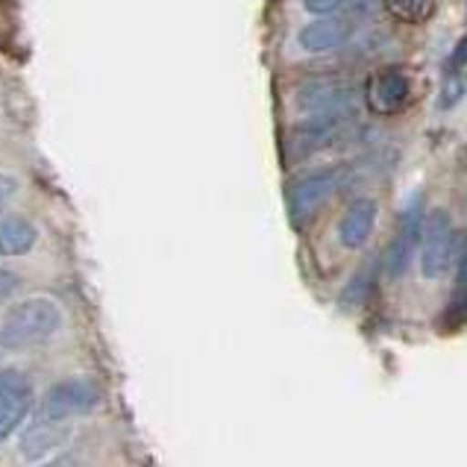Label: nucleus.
Segmentation results:
<instances>
[{
    "instance_id": "nucleus-16",
    "label": "nucleus",
    "mask_w": 467,
    "mask_h": 467,
    "mask_svg": "<svg viewBox=\"0 0 467 467\" xmlns=\"http://www.w3.org/2000/svg\"><path fill=\"white\" fill-rule=\"evenodd\" d=\"M467 95V74L464 71H444L441 95H438V109H452Z\"/></svg>"
},
{
    "instance_id": "nucleus-12",
    "label": "nucleus",
    "mask_w": 467,
    "mask_h": 467,
    "mask_svg": "<svg viewBox=\"0 0 467 467\" xmlns=\"http://www.w3.org/2000/svg\"><path fill=\"white\" fill-rule=\"evenodd\" d=\"M38 242L36 226L26 218H0V259H12V256H26Z\"/></svg>"
},
{
    "instance_id": "nucleus-8",
    "label": "nucleus",
    "mask_w": 467,
    "mask_h": 467,
    "mask_svg": "<svg viewBox=\"0 0 467 467\" xmlns=\"http://www.w3.org/2000/svg\"><path fill=\"white\" fill-rule=\"evenodd\" d=\"M377 215H379L377 200L356 197L353 203L344 209V215L338 221V242L347 250H358L370 238L373 226H377Z\"/></svg>"
},
{
    "instance_id": "nucleus-20",
    "label": "nucleus",
    "mask_w": 467,
    "mask_h": 467,
    "mask_svg": "<svg viewBox=\"0 0 467 467\" xmlns=\"http://www.w3.org/2000/svg\"><path fill=\"white\" fill-rule=\"evenodd\" d=\"M18 285H21V279L16 274H12V271H0V303L16 295Z\"/></svg>"
},
{
    "instance_id": "nucleus-9",
    "label": "nucleus",
    "mask_w": 467,
    "mask_h": 467,
    "mask_svg": "<svg viewBox=\"0 0 467 467\" xmlns=\"http://www.w3.org/2000/svg\"><path fill=\"white\" fill-rule=\"evenodd\" d=\"M353 36V24L338 16H327V18H315L312 24H306L297 42L303 50L309 53H327V50H338L350 42Z\"/></svg>"
},
{
    "instance_id": "nucleus-1",
    "label": "nucleus",
    "mask_w": 467,
    "mask_h": 467,
    "mask_svg": "<svg viewBox=\"0 0 467 467\" xmlns=\"http://www.w3.org/2000/svg\"><path fill=\"white\" fill-rule=\"evenodd\" d=\"M62 327V309L50 297H26L0 320V344L6 350H26L47 341Z\"/></svg>"
},
{
    "instance_id": "nucleus-10",
    "label": "nucleus",
    "mask_w": 467,
    "mask_h": 467,
    "mask_svg": "<svg viewBox=\"0 0 467 467\" xmlns=\"http://www.w3.org/2000/svg\"><path fill=\"white\" fill-rule=\"evenodd\" d=\"M344 118L347 115H312L309 121H303L295 130V136H291V153L309 156L315 150H324L341 132Z\"/></svg>"
},
{
    "instance_id": "nucleus-19",
    "label": "nucleus",
    "mask_w": 467,
    "mask_h": 467,
    "mask_svg": "<svg viewBox=\"0 0 467 467\" xmlns=\"http://www.w3.org/2000/svg\"><path fill=\"white\" fill-rule=\"evenodd\" d=\"M467 68V33L456 42V47H452L450 59L444 65V71H464Z\"/></svg>"
},
{
    "instance_id": "nucleus-7",
    "label": "nucleus",
    "mask_w": 467,
    "mask_h": 467,
    "mask_svg": "<svg viewBox=\"0 0 467 467\" xmlns=\"http://www.w3.org/2000/svg\"><path fill=\"white\" fill-rule=\"evenodd\" d=\"M409 100H411V79L403 68L389 65V68L370 77L368 103L377 115H397L400 109H406Z\"/></svg>"
},
{
    "instance_id": "nucleus-2",
    "label": "nucleus",
    "mask_w": 467,
    "mask_h": 467,
    "mask_svg": "<svg viewBox=\"0 0 467 467\" xmlns=\"http://www.w3.org/2000/svg\"><path fill=\"white\" fill-rule=\"evenodd\" d=\"M459 235L452 230V218L447 209H432L420 223L418 262L426 279H441L447 268L459 256Z\"/></svg>"
},
{
    "instance_id": "nucleus-3",
    "label": "nucleus",
    "mask_w": 467,
    "mask_h": 467,
    "mask_svg": "<svg viewBox=\"0 0 467 467\" xmlns=\"http://www.w3.org/2000/svg\"><path fill=\"white\" fill-rule=\"evenodd\" d=\"M100 400H103V391L95 379H86V377L62 379L57 385H50L42 400V420L62 423L71 418H83L100 406Z\"/></svg>"
},
{
    "instance_id": "nucleus-15",
    "label": "nucleus",
    "mask_w": 467,
    "mask_h": 467,
    "mask_svg": "<svg viewBox=\"0 0 467 467\" xmlns=\"http://www.w3.org/2000/svg\"><path fill=\"white\" fill-rule=\"evenodd\" d=\"M30 406H33V394L16 397V400H6V403H0V444H4L6 438L24 423V418L30 415Z\"/></svg>"
},
{
    "instance_id": "nucleus-5",
    "label": "nucleus",
    "mask_w": 467,
    "mask_h": 467,
    "mask_svg": "<svg viewBox=\"0 0 467 467\" xmlns=\"http://www.w3.org/2000/svg\"><path fill=\"white\" fill-rule=\"evenodd\" d=\"M358 98V88L347 79L317 77L297 88V106L306 115H347Z\"/></svg>"
},
{
    "instance_id": "nucleus-4",
    "label": "nucleus",
    "mask_w": 467,
    "mask_h": 467,
    "mask_svg": "<svg viewBox=\"0 0 467 467\" xmlns=\"http://www.w3.org/2000/svg\"><path fill=\"white\" fill-rule=\"evenodd\" d=\"M347 180V168L336 165V168H317L312 173H303L300 180L291 182L288 189V209L291 218L297 223L309 221L315 212L327 203V200L336 194Z\"/></svg>"
},
{
    "instance_id": "nucleus-17",
    "label": "nucleus",
    "mask_w": 467,
    "mask_h": 467,
    "mask_svg": "<svg viewBox=\"0 0 467 467\" xmlns=\"http://www.w3.org/2000/svg\"><path fill=\"white\" fill-rule=\"evenodd\" d=\"M30 394V382L18 370H0V403Z\"/></svg>"
},
{
    "instance_id": "nucleus-13",
    "label": "nucleus",
    "mask_w": 467,
    "mask_h": 467,
    "mask_svg": "<svg viewBox=\"0 0 467 467\" xmlns=\"http://www.w3.org/2000/svg\"><path fill=\"white\" fill-rule=\"evenodd\" d=\"M59 423H47L42 420L38 426H33L30 432H26L21 438V452L26 459H38V456H47V452L53 447H59L62 444V438H59V430H57Z\"/></svg>"
},
{
    "instance_id": "nucleus-21",
    "label": "nucleus",
    "mask_w": 467,
    "mask_h": 467,
    "mask_svg": "<svg viewBox=\"0 0 467 467\" xmlns=\"http://www.w3.org/2000/svg\"><path fill=\"white\" fill-rule=\"evenodd\" d=\"M42 467H65V464H57V462H50V464H42Z\"/></svg>"
},
{
    "instance_id": "nucleus-18",
    "label": "nucleus",
    "mask_w": 467,
    "mask_h": 467,
    "mask_svg": "<svg viewBox=\"0 0 467 467\" xmlns=\"http://www.w3.org/2000/svg\"><path fill=\"white\" fill-rule=\"evenodd\" d=\"M306 12H312L317 18H327V16H338L341 9L353 6V0H303Z\"/></svg>"
},
{
    "instance_id": "nucleus-14",
    "label": "nucleus",
    "mask_w": 467,
    "mask_h": 467,
    "mask_svg": "<svg viewBox=\"0 0 467 467\" xmlns=\"http://www.w3.org/2000/svg\"><path fill=\"white\" fill-rule=\"evenodd\" d=\"M389 16L403 24H420L435 12V0H382Z\"/></svg>"
},
{
    "instance_id": "nucleus-11",
    "label": "nucleus",
    "mask_w": 467,
    "mask_h": 467,
    "mask_svg": "<svg viewBox=\"0 0 467 467\" xmlns=\"http://www.w3.org/2000/svg\"><path fill=\"white\" fill-rule=\"evenodd\" d=\"M467 324V244H459L456 256V283H452L450 303L441 315V329L456 332Z\"/></svg>"
},
{
    "instance_id": "nucleus-6",
    "label": "nucleus",
    "mask_w": 467,
    "mask_h": 467,
    "mask_svg": "<svg viewBox=\"0 0 467 467\" xmlns=\"http://www.w3.org/2000/svg\"><path fill=\"white\" fill-rule=\"evenodd\" d=\"M420 223H423V203H420V197H411L406 209L400 212L394 238H391L389 250H385V274L391 279L403 276L411 259H415L418 242H420Z\"/></svg>"
}]
</instances>
